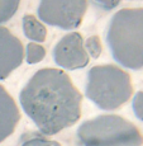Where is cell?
I'll return each mask as SVG.
<instances>
[{
  "mask_svg": "<svg viewBox=\"0 0 143 146\" xmlns=\"http://www.w3.org/2000/svg\"><path fill=\"white\" fill-rule=\"evenodd\" d=\"M23 111L46 136L75 125L81 116L82 95L70 76L58 69L38 70L22 89Z\"/></svg>",
  "mask_w": 143,
  "mask_h": 146,
  "instance_id": "cell-1",
  "label": "cell"
},
{
  "mask_svg": "<svg viewBox=\"0 0 143 146\" xmlns=\"http://www.w3.org/2000/svg\"><path fill=\"white\" fill-rule=\"evenodd\" d=\"M106 42L118 64L132 70L143 69V8H127L114 14Z\"/></svg>",
  "mask_w": 143,
  "mask_h": 146,
  "instance_id": "cell-2",
  "label": "cell"
},
{
  "mask_svg": "<svg viewBox=\"0 0 143 146\" xmlns=\"http://www.w3.org/2000/svg\"><path fill=\"white\" fill-rule=\"evenodd\" d=\"M80 146H142L143 135L129 121L117 114H103L85 121L77 128Z\"/></svg>",
  "mask_w": 143,
  "mask_h": 146,
  "instance_id": "cell-3",
  "label": "cell"
},
{
  "mask_svg": "<svg viewBox=\"0 0 143 146\" xmlns=\"http://www.w3.org/2000/svg\"><path fill=\"white\" fill-rule=\"evenodd\" d=\"M132 92L129 74L120 67L98 65L89 70L85 94L100 109H118L128 102Z\"/></svg>",
  "mask_w": 143,
  "mask_h": 146,
  "instance_id": "cell-4",
  "label": "cell"
},
{
  "mask_svg": "<svg viewBox=\"0 0 143 146\" xmlns=\"http://www.w3.org/2000/svg\"><path fill=\"white\" fill-rule=\"evenodd\" d=\"M88 9V0H41L38 15L47 24L62 29L80 26Z\"/></svg>",
  "mask_w": 143,
  "mask_h": 146,
  "instance_id": "cell-5",
  "label": "cell"
},
{
  "mask_svg": "<svg viewBox=\"0 0 143 146\" xmlns=\"http://www.w3.org/2000/svg\"><path fill=\"white\" fill-rule=\"evenodd\" d=\"M53 57L58 66L67 70L82 69L89 64V55L85 50L80 33L72 32L62 37L53 50Z\"/></svg>",
  "mask_w": 143,
  "mask_h": 146,
  "instance_id": "cell-6",
  "label": "cell"
},
{
  "mask_svg": "<svg viewBox=\"0 0 143 146\" xmlns=\"http://www.w3.org/2000/svg\"><path fill=\"white\" fill-rule=\"evenodd\" d=\"M23 58L22 42L8 28L0 27V80L7 79L20 65Z\"/></svg>",
  "mask_w": 143,
  "mask_h": 146,
  "instance_id": "cell-7",
  "label": "cell"
},
{
  "mask_svg": "<svg viewBox=\"0 0 143 146\" xmlns=\"http://www.w3.org/2000/svg\"><path fill=\"white\" fill-rule=\"evenodd\" d=\"M19 119V108L4 86L0 85V142L14 132Z\"/></svg>",
  "mask_w": 143,
  "mask_h": 146,
  "instance_id": "cell-8",
  "label": "cell"
},
{
  "mask_svg": "<svg viewBox=\"0 0 143 146\" xmlns=\"http://www.w3.org/2000/svg\"><path fill=\"white\" fill-rule=\"evenodd\" d=\"M23 31L27 38L33 42H43L46 40L47 29L36 17L26 14L23 17Z\"/></svg>",
  "mask_w": 143,
  "mask_h": 146,
  "instance_id": "cell-9",
  "label": "cell"
},
{
  "mask_svg": "<svg viewBox=\"0 0 143 146\" xmlns=\"http://www.w3.org/2000/svg\"><path fill=\"white\" fill-rule=\"evenodd\" d=\"M20 146H62L41 132H26L20 137Z\"/></svg>",
  "mask_w": 143,
  "mask_h": 146,
  "instance_id": "cell-10",
  "label": "cell"
},
{
  "mask_svg": "<svg viewBox=\"0 0 143 146\" xmlns=\"http://www.w3.org/2000/svg\"><path fill=\"white\" fill-rule=\"evenodd\" d=\"M20 0H0V24L8 22L18 10Z\"/></svg>",
  "mask_w": 143,
  "mask_h": 146,
  "instance_id": "cell-11",
  "label": "cell"
},
{
  "mask_svg": "<svg viewBox=\"0 0 143 146\" xmlns=\"http://www.w3.org/2000/svg\"><path fill=\"white\" fill-rule=\"evenodd\" d=\"M46 56V50L44 47H42L41 44L30 42L28 43L26 48V58L28 64H37L39 61H42Z\"/></svg>",
  "mask_w": 143,
  "mask_h": 146,
  "instance_id": "cell-12",
  "label": "cell"
},
{
  "mask_svg": "<svg viewBox=\"0 0 143 146\" xmlns=\"http://www.w3.org/2000/svg\"><path fill=\"white\" fill-rule=\"evenodd\" d=\"M85 44V50L88 52L89 57H92V58H98L101 53V50H103V46H101V41L98 36H92V37H89L88 40L84 42Z\"/></svg>",
  "mask_w": 143,
  "mask_h": 146,
  "instance_id": "cell-13",
  "label": "cell"
},
{
  "mask_svg": "<svg viewBox=\"0 0 143 146\" xmlns=\"http://www.w3.org/2000/svg\"><path fill=\"white\" fill-rule=\"evenodd\" d=\"M133 112L138 119L143 121V92H138L133 98Z\"/></svg>",
  "mask_w": 143,
  "mask_h": 146,
  "instance_id": "cell-14",
  "label": "cell"
},
{
  "mask_svg": "<svg viewBox=\"0 0 143 146\" xmlns=\"http://www.w3.org/2000/svg\"><path fill=\"white\" fill-rule=\"evenodd\" d=\"M91 1L103 10H111L115 7H118L122 0H91Z\"/></svg>",
  "mask_w": 143,
  "mask_h": 146,
  "instance_id": "cell-15",
  "label": "cell"
}]
</instances>
